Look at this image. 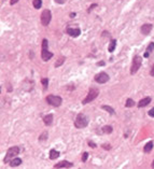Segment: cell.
I'll return each mask as SVG.
<instances>
[{"instance_id": "obj_1", "label": "cell", "mask_w": 154, "mask_h": 169, "mask_svg": "<svg viewBox=\"0 0 154 169\" xmlns=\"http://www.w3.org/2000/svg\"><path fill=\"white\" fill-rule=\"evenodd\" d=\"M88 124V120L86 117V115H84L83 113H79L76 117V121H74V126L77 128H83L87 126Z\"/></svg>"}, {"instance_id": "obj_2", "label": "cell", "mask_w": 154, "mask_h": 169, "mask_svg": "<svg viewBox=\"0 0 154 169\" xmlns=\"http://www.w3.org/2000/svg\"><path fill=\"white\" fill-rule=\"evenodd\" d=\"M41 57L44 62H47L50 58L53 57V53H51L49 50H47V40L43 39L42 41V50H41Z\"/></svg>"}, {"instance_id": "obj_3", "label": "cell", "mask_w": 154, "mask_h": 169, "mask_svg": "<svg viewBox=\"0 0 154 169\" xmlns=\"http://www.w3.org/2000/svg\"><path fill=\"white\" fill-rule=\"evenodd\" d=\"M98 95H99V91H98L96 87H92V88H90L88 94H87V96H86L85 99H83L82 104H83V105H86V104L91 103V101H93L94 99H96Z\"/></svg>"}, {"instance_id": "obj_4", "label": "cell", "mask_w": 154, "mask_h": 169, "mask_svg": "<svg viewBox=\"0 0 154 169\" xmlns=\"http://www.w3.org/2000/svg\"><path fill=\"white\" fill-rule=\"evenodd\" d=\"M19 153V149L17 148V146H12V148H10L7 152V155L4 157L3 162L4 163H10V161L12 158H14V157H16V155Z\"/></svg>"}, {"instance_id": "obj_5", "label": "cell", "mask_w": 154, "mask_h": 169, "mask_svg": "<svg viewBox=\"0 0 154 169\" xmlns=\"http://www.w3.org/2000/svg\"><path fill=\"white\" fill-rule=\"evenodd\" d=\"M141 63H142V60H141V57H140V56H138V55L135 56L134 59H133L132 68H130V73H132V74H135V73L139 70L140 66H141Z\"/></svg>"}, {"instance_id": "obj_6", "label": "cell", "mask_w": 154, "mask_h": 169, "mask_svg": "<svg viewBox=\"0 0 154 169\" xmlns=\"http://www.w3.org/2000/svg\"><path fill=\"white\" fill-rule=\"evenodd\" d=\"M46 101L49 103L50 105L54 106V107H59L62 105V101L63 99L59 97V96H55V95H50L46 97Z\"/></svg>"}, {"instance_id": "obj_7", "label": "cell", "mask_w": 154, "mask_h": 169, "mask_svg": "<svg viewBox=\"0 0 154 169\" xmlns=\"http://www.w3.org/2000/svg\"><path fill=\"white\" fill-rule=\"evenodd\" d=\"M52 18V14H51V11L50 10H44L42 14H41V24L43 26H47L50 24Z\"/></svg>"}, {"instance_id": "obj_8", "label": "cell", "mask_w": 154, "mask_h": 169, "mask_svg": "<svg viewBox=\"0 0 154 169\" xmlns=\"http://www.w3.org/2000/svg\"><path fill=\"white\" fill-rule=\"evenodd\" d=\"M109 75L107 74L106 72H99L97 73L96 75H95V81H96L97 83L99 84H103V83H107L109 81Z\"/></svg>"}, {"instance_id": "obj_9", "label": "cell", "mask_w": 154, "mask_h": 169, "mask_svg": "<svg viewBox=\"0 0 154 169\" xmlns=\"http://www.w3.org/2000/svg\"><path fill=\"white\" fill-rule=\"evenodd\" d=\"M66 32L68 33V35H70L71 37H74V38H77V37H79V36L81 35L80 28H71V27H68V28L66 29Z\"/></svg>"}, {"instance_id": "obj_10", "label": "cell", "mask_w": 154, "mask_h": 169, "mask_svg": "<svg viewBox=\"0 0 154 169\" xmlns=\"http://www.w3.org/2000/svg\"><path fill=\"white\" fill-rule=\"evenodd\" d=\"M152 24H145V25H142V27H141V32L143 33L145 36H147V35H149V33L151 32V30H152Z\"/></svg>"}, {"instance_id": "obj_11", "label": "cell", "mask_w": 154, "mask_h": 169, "mask_svg": "<svg viewBox=\"0 0 154 169\" xmlns=\"http://www.w3.org/2000/svg\"><path fill=\"white\" fill-rule=\"evenodd\" d=\"M72 166H73L72 163H69V162H67V161H63V162H61V163L56 164L54 167H55V168H69V167H72Z\"/></svg>"}, {"instance_id": "obj_12", "label": "cell", "mask_w": 154, "mask_h": 169, "mask_svg": "<svg viewBox=\"0 0 154 169\" xmlns=\"http://www.w3.org/2000/svg\"><path fill=\"white\" fill-rule=\"evenodd\" d=\"M150 103H151V98H150V97H146V98L141 99V100L139 101V104H138V107H139V108H143V107L148 106V105H149Z\"/></svg>"}, {"instance_id": "obj_13", "label": "cell", "mask_w": 154, "mask_h": 169, "mask_svg": "<svg viewBox=\"0 0 154 169\" xmlns=\"http://www.w3.org/2000/svg\"><path fill=\"white\" fill-rule=\"evenodd\" d=\"M22 164V160L18 158V157H14V158H12L10 161V166L11 167H16V166H19Z\"/></svg>"}, {"instance_id": "obj_14", "label": "cell", "mask_w": 154, "mask_h": 169, "mask_svg": "<svg viewBox=\"0 0 154 169\" xmlns=\"http://www.w3.org/2000/svg\"><path fill=\"white\" fill-rule=\"evenodd\" d=\"M43 122H44V124H45L46 126H50L51 124H52V122H53V115H52V114L45 115V116L43 117Z\"/></svg>"}, {"instance_id": "obj_15", "label": "cell", "mask_w": 154, "mask_h": 169, "mask_svg": "<svg viewBox=\"0 0 154 169\" xmlns=\"http://www.w3.org/2000/svg\"><path fill=\"white\" fill-rule=\"evenodd\" d=\"M153 149V141H149L146 145H145V148H143V151L145 153H150Z\"/></svg>"}, {"instance_id": "obj_16", "label": "cell", "mask_w": 154, "mask_h": 169, "mask_svg": "<svg viewBox=\"0 0 154 169\" xmlns=\"http://www.w3.org/2000/svg\"><path fill=\"white\" fill-rule=\"evenodd\" d=\"M59 156V152L56 150H51L50 151V158L51 160H56L57 157Z\"/></svg>"}, {"instance_id": "obj_17", "label": "cell", "mask_w": 154, "mask_h": 169, "mask_svg": "<svg viewBox=\"0 0 154 169\" xmlns=\"http://www.w3.org/2000/svg\"><path fill=\"white\" fill-rule=\"evenodd\" d=\"M115 47H116V40H115V39H112L111 42H110V45H109V48H108V51H109L110 53L113 52V51L115 50Z\"/></svg>"}, {"instance_id": "obj_18", "label": "cell", "mask_w": 154, "mask_h": 169, "mask_svg": "<svg viewBox=\"0 0 154 169\" xmlns=\"http://www.w3.org/2000/svg\"><path fill=\"white\" fill-rule=\"evenodd\" d=\"M32 4H33L34 9H40L41 6H42V0H33Z\"/></svg>"}, {"instance_id": "obj_19", "label": "cell", "mask_w": 154, "mask_h": 169, "mask_svg": "<svg viewBox=\"0 0 154 169\" xmlns=\"http://www.w3.org/2000/svg\"><path fill=\"white\" fill-rule=\"evenodd\" d=\"M135 106V101L133 100V99H127L126 100V104H125V107H127V108H130V107H134Z\"/></svg>"}, {"instance_id": "obj_20", "label": "cell", "mask_w": 154, "mask_h": 169, "mask_svg": "<svg viewBox=\"0 0 154 169\" xmlns=\"http://www.w3.org/2000/svg\"><path fill=\"white\" fill-rule=\"evenodd\" d=\"M103 110H106V111H108L110 114H114V110H113V108H111V107H109V106H102L101 107Z\"/></svg>"}, {"instance_id": "obj_21", "label": "cell", "mask_w": 154, "mask_h": 169, "mask_svg": "<svg viewBox=\"0 0 154 169\" xmlns=\"http://www.w3.org/2000/svg\"><path fill=\"white\" fill-rule=\"evenodd\" d=\"M112 130H113V129H112L111 126H105V127H102V131L106 132V134H111Z\"/></svg>"}, {"instance_id": "obj_22", "label": "cell", "mask_w": 154, "mask_h": 169, "mask_svg": "<svg viewBox=\"0 0 154 169\" xmlns=\"http://www.w3.org/2000/svg\"><path fill=\"white\" fill-rule=\"evenodd\" d=\"M153 50H154V42H151L149 45H148V48H147V52L150 53V52H152Z\"/></svg>"}, {"instance_id": "obj_23", "label": "cell", "mask_w": 154, "mask_h": 169, "mask_svg": "<svg viewBox=\"0 0 154 169\" xmlns=\"http://www.w3.org/2000/svg\"><path fill=\"white\" fill-rule=\"evenodd\" d=\"M41 83H42V84L44 85V87L46 88V87H47V84H49V79H46V78H45V79H42Z\"/></svg>"}, {"instance_id": "obj_24", "label": "cell", "mask_w": 154, "mask_h": 169, "mask_svg": "<svg viewBox=\"0 0 154 169\" xmlns=\"http://www.w3.org/2000/svg\"><path fill=\"white\" fill-rule=\"evenodd\" d=\"M87 157H88V153H87V152L83 153V155H82V161H83V162H86V161H87Z\"/></svg>"}, {"instance_id": "obj_25", "label": "cell", "mask_w": 154, "mask_h": 169, "mask_svg": "<svg viewBox=\"0 0 154 169\" xmlns=\"http://www.w3.org/2000/svg\"><path fill=\"white\" fill-rule=\"evenodd\" d=\"M46 137H47V132H43V134L41 135V136H40V138H39V139H40V141H41V140H45V139H46Z\"/></svg>"}, {"instance_id": "obj_26", "label": "cell", "mask_w": 154, "mask_h": 169, "mask_svg": "<svg viewBox=\"0 0 154 169\" xmlns=\"http://www.w3.org/2000/svg\"><path fill=\"white\" fill-rule=\"evenodd\" d=\"M64 59H65V58H64V57H62L61 59H59V62H57V63L55 64V67H58V66H61V65H62V64L64 63Z\"/></svg>"}, {"instance_id": "obj_27", "label": "cell", "mask_w": 154, "mask_h": 169, "mask_svg": "<svg viewBox=\"0 0 154 169\" xmlns=\"http://www.w3.org/2000/svg\"><path fill=\"white\" fill-rule=\"evenodd\" d=\"M88 145L91 146V148H96V143L93 142L92 140H88Z\"/></svg>"}, {"instance_id": "obj_28", "label": "cell", "mask_w": 154, "mask_h": 169, "mask_svg": "<svg viewBox=\"0 0 154 169\" xmlns=\"http://www.w3.org/2000/svg\"><path fill=\"white\" fill-rule=\"evenodd\" d=\"M148 113H149V115H150L151 117H154V108H152V109L148 112Z\"/></svg>"}, {"instance_id": "obj_29", "label": "cell", "mask_w": 154, "mask_h": 169, "mask_svg": "<svg viewBox=\"0 0 154 169\" xmlns=\"http://www.w3.org/2000/svg\"><path fill=\"white\" fill-rule=\"evenodd\" d=\"M67 1V0H55V2H57V3H59V4H63V3H65Z\"/></svg>"}, {"instance_id": "obj_30", "label": "cell", "mask_w": 154, "mask_h": 169, "mask_svg": "<svg viewBox=\"0 0 154 169\" xmlns=\"http://www.w3.org/2000/svg\"><path fill=\"white\" fill-rule=\"evenodd\" d=\"M150 74H151L152 76H154V64H153V66H152V68H151V71H150Z\"/></svg>"}, {"instance_id": "obj_31", "label": "cell", "mask_w": 154, "mask_h": 169, "mask_svg": "<svg viewBox=\"0 0 154 169\" xmlns=\"http://www.w3.org/2000/svg\"><path fill=\"white\" fill-rule=\"evenodd\" d=\"M103 148H105V149H107V150H109V149H111V145H108V144H105V145H103Z\"/></svg>"}, {"instance_id": "obj_32", "label": "cell", "mask_w": 154, "mask_h": 169, "mask_svg": "<svg viewBox=\"0 0 154 169\" xmlns=\"http://www.w3.org/2000/svg\"><path fill=\"white\" fill-rule=\"evenodd\" d=\"M18 1V0H11V1H10V4H12V6H13L14 3H16Z\"/></svg>"}, {"instance_id": "obj_33", "label": "cell", "mask_w": 154, "mask_h": 169, "mask_svg": "<svg viewBox=\"0 0 154 169\" xmlns=\"http://www.w3.org/2000/svg\"><path fill=\"white\" fill-rule=\"evenodd\" d=\"M97 65H98V66H103V65H105V63H103V62H100V63H98Z\"/></svg>"}, {"instance_id": "obj_34", "label": "cell", "mask_w": 154, "mask_h": 169, "mask_svg": "<svg viewBox=\"0 0 154 169\" xmlns=\"http://www.w3.org/2000/svg\"><path fill=\"white\" fill-rule=\"evenodd\" d=\"M76 16V13H71L70 14V17H74Z\"/></svg>"}, {"instance_id": "obj_35", "label": "cell", "mask_w": 154, "mask_h": 169, "mask_svg": "<svg viewBox=\"0 0 154 169\" xmlns=\"http://www.w3.org/2000/svg\"><path fill=\"white\" fill-rule=\"evenodd\" d=\"M148 56H149V53H148V52H147V53H146V54H145V57H148Z\"/></svg>"}, {"instance_id": "obj_36", "label": "cell", "mask_w": 154, "mask_h": 169, "mask_svg": "<svg viewBox=\"0 0 154 169\" xmlns=\"http://www.w3.org/2000/svg\"><path fill=\"white\" fill-rule=\"evenodd\" d=\"M152 167L154 168V161H153V163H152Z\"/></svg>"}]
</instances>
